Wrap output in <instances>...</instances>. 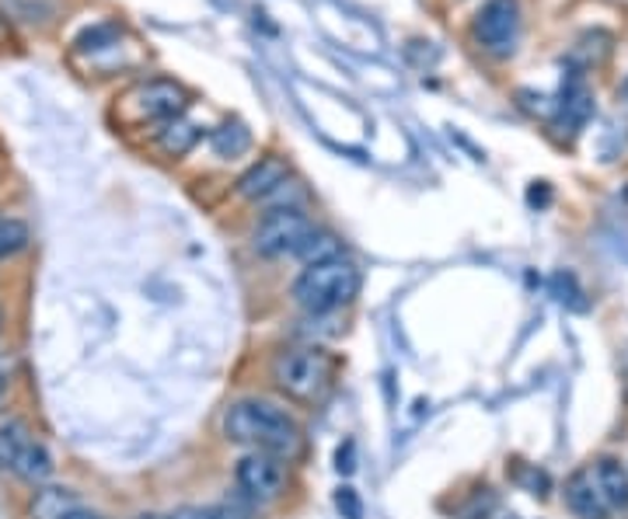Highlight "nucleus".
<instances>
[{
    "mask_svg": "<svg viewBox=\"0 0 628 519\" xmlns=\"http://www.w3.org/2000/svg\"><path fill=\"white\" fill-rule=\"evenodd\" d=\"M220 436L235 447L273 453L279 460H287V464L304 447V429L297 415L290 408H283L279 401L262 397V394L231 401L220 415Z\"/></svg>",
    "mask_w": 628,
    "mask_h": 519,
    "instance_id": "f257e3e1",
    "label": "nucleus"
},
{
    "mask_svg": "<svg viewBox=\"0 0 628 519\" xmlns=\"http://www.w3.org/2000/svg\"><path fill=\"white\" fill-rule=\"evenodd\" d=\"M359 286H364L359 265L346 255H339L318 265H304L300 276L290 282V300L304 314L326 318L342 311V307H350L359 297Z\"/></svg>",
    "mask_w": 628,
    "mask_h": 519,
    "instance_id": "f03ea898",
    "label": "nucleus"
},
{
    "mask_svg": "<svg viewBox=\"0 0 628 519\" xmlns=\"http://www.w3.org/2000/svg\"><path fill=\"white\" fill-rule=\"evenodd\" d=\"M335 373V359L321 345H287L270 362L273 388L290 401H318Z\"/></svg>",
    "mask_w": 628,
    "mask_h": 519,
    "instance_id": "7ed1b4c3",
    "label": "nucleus"
},
{
    "mask_svg": "<svg viewBox=\"0 0 628 519\" xmlns=\"http://www.w3.org/2000/svg\"><path fill=\"white\" fill-rule=\"evenodd\" d=\"M189 108L185 84L171 77H147L119 99V119L126 126H161Z\"/></svg>",
    "mask_w": 628,
    "mask_h": 519,
    "instance_id": "20e7f679",
    "label": "nucleus"
},
{
    "mask_svg": "<svg viewBox=\"0 0 628 519\" xmlns=\"http://www.w3.org/2000/svg\"><path fill=\"white\" fill-rule=\"evenodd\" d=\"M311 230H315V223L300 206H279L259 217L249 241L259 258L276 262V258L297 255V247L304 244V238H308Z\"/></svg>",
    "mask_w": 628,
    "mask_h": 519,
    "instance_id": "39448f33",
    "label": "nucleus"
},
{
    "mask_svg": "<svg viewBox=\"0 0 628 519\" xmlns=\"http://www.w3.org/2000/svg\"><path fill=\"white\" fill-rule=\"evenodd\" d=\"M287 482H290L287 460H279L273 453L249 450V453H241L235 464V488L244 503H252V506L279 503V498L287 495Z\"/></svg>",
    "mask_w": 628,
    "mask_h": 519,
    "instance_id": "423d86ee",
    "label": "nucleus"
},
{
    "mask_svg": "<svg viewBox=\"0 0 628 519\" xmlns=\"http://www.w3.org/2000/svg\"><path fill=\"white\" fill-rule=\"evenodd\" d=\"M471 38L492 60H506V56L517 53L521 0H486L471 18Z\"/></svg>",
    "mask_w": 628,
    "mask_h": 519,
    "instance_id": "0eeeda50",
    "label": "nucleus"
},
{
    "mask_svg": "<svg viewBox=\"0 0 628 519\" xmlns=\"http://www.w3.org/2000/svg\"><path fill=\"white\" fill-rule=\"evenodd\" d=\"M590 115H594V91L586 88V73L569 70L566 81H562L559 102L551 105V129H559L573 140L576 132L590 123Z\"/></svg>",
    "mask_w": 628,
    "mask_h": 519,
    "instance_id": "6e6552de",
    "label": "nucleus"
},
{
    "mask_svg": "<svg viewBox=\"0 0 628 519\" xmlns=\"http://www.w3.org/2000/svg\"><path fill=\"white\" fill-rule=\"evenodd\" d=\"M290 178V164L279 153H262L249 171H241V178L235 182V196L241 203H265L273 192Z\"/></svg>",
    "mask_w": 628,
    "mask_h": 519,
    "instance_id": "1a4fd4ad",
    "label": "nucleus"
},
{
    "mask_svg": "<svg viewBox=\"0 0 628 519\" xmlns=\"http://www.w3.org/2000/svg\"><path fill=\"white\" fill-rule=\"evenodd\" d=\"M562 503L576 519H612V506L604 503V495L594 482V471H576L569 474V482L562 488Z\"/></svg>",
    "mask_w": 628,
    "mask_h": 519,
    "instance_id": "9d476101",
    "label": "nucleus"
},
{
    "mask_svg": "<svg viewBox=\"0 0 628 519\" xmlns=\"http://www.w3.org/2000/svg\"><path fill=\"white\" fill-rule=\"evenodd\" d=\"M67 14V0H0V18L11 25L46 28Z\"/></svg>",
    "mask_w": 628,
    "mask_h": 519,
    "instance_id": "9b49d317",
    "label": "nucleus"
},
{
    "mask_svg": "<svg viewBox=\"0 0 628 519\" xmlns=\"http://www.w3.org/2000/svg\"><path fill=\"white\" fill-rule=\"evenodd\" d=\"M612 53H615V35L607 28H590V32H583L576 38V46L569 49L566 64H569V70H576V73H590V70L604 67Z\"/></svg>",
    "mask_w": 628,
    "mask_h": 519,
    "instance_id": "f8f14e48",
    "label": "nucleus"
},
{
    "mask_svg": "<svg viewBox=\"0 0 628 519\" xmlns=\"http://www.w3.org/2000/svg\"><path fill=\"white\" fill-rule=\"evenodd\" d=\"M594 482L604 495V503L612 506V512H628V468L618 457H612V453L597 457Z\"/></svg>",
    "mask_w": 628,
    "mask_h": 519,
    "instance_id": "ddd939ff",
    "label": "nucleus"
},
{
    "mask_svg": "<svg viewBox=\"0 0 628 519\" xmlns=\"http://www.w3.org/2000/svg\"><path fill=\"white\" fill-rule=\"evenodd\" d=\"M203 140V129L196 123H189L185 115H175V119H168L161 126H155V147L164 153V158H185L189 150Z\"/></svg>",
    "mask_w": 628,
    "mask_h": 519,
    "instance_id": "4468645a",
    "label": "nucleus"
},
{
    "mask_svg": "<svg viewBox=\"0 0 628 519\" xmlns=\"http://www.w3.org/2000/svg\"><path fill=\"white\" fill-rule=\"evenodd\" d=\"M53 453H49V447L43 443L39 436L35 439H28V443L22 447V453L14 457V464L8 468L14 477H22L25 485H46L49 477H53Z\"/></svg>",
    "mask_w": 628,
    "mask_h": 519,
    "instance_id": "2eb2a0df",
    "label": "nucleus"
},
{
    "mask_svg": "<svg viewBox=\"0 0 628 519\" xmlns=\"http://www.w3.org/2000/svg\"><path fill=\"white\" fill-rule=\"evenodd\" d=\"M209 150H214L217 161H238L252 150V129L241 119H227L214 132H209Z\"/></svg>",
    "mask_w": 628,
    "mask_h": 519,
    "instance_id": "dca6fc26",
    "label": "nucleus"
},
{
    "mask_svg": "<svg viewBox=\"0 0 628 519\" xmlns=\"http://www.w3.org/2000/svg\"><path fill=\"white\" fill-rule=\"evenodd\" d=\"M73 509H81V503L70 488H39L28 503V519H64Z\"/></svg>",
    "mask_w": 628,
    "mask_h": 519,
    "instance_id": "f3484780",
    "label": "nucleus"
},
{
    "mask_svg": "<svg viewBox=\"0 0 628 519\" xmlns=\"http://www.w3.org/2000/svg\"><path fill=\"white\" fill-rule=\"evenodd\" d=\"M342 255V241L339 234H332V230H321L315 227L308 238H304V244L297 247V255L304 265H318V262H329V258H339Z\"/></svg>",
    "mask_w": 628,
    "mask_h": 519,
    "instance_id": "a211bd4d",
    "label": "nucleus"
},
{
    "mask_svg": "<svg viewBox=\"0 0 628 519\" xmlns=\"http://www.w3.org/2000/svg\"><path fill=\"white\" fill-rule=\"evenodd\" d=\"M28 439H35V432H32V426L25 418H4V422H0V468L8 471Z\"/></svg>",
    "mask_w": 628,
    "mask_h": 519,
    "instance_id": "6ab92c4d",
    "label": "nucleus"
},
{
    "mask_svg": "<svg viewBox=\"0 0 628 519\" xmlns=\"http://www.w3.org/2000/svg\"><path fill=\"white\" fill-rule=\"evenodd\" d=\"M119 38H123V25L119 22H99V25H91V28H84L78 35L73 49L99 56V53H109V49H119Z\"/></svg>",
    "mask_w": 628,
    "mask_h": 519,
    "instance_id": "aec40b11",
    "label": "nucleus"
},
{
    "mask_svg": "<svg viewBox=\"0 0 628 519\" xmlns=\"http://www.w3.org/2000/svg\"><path fill=\"white\" fill-rule=\"evenodd\" d=\"M28 244H32V230H28L25 220L0 217V262L18 258L22 252H28Z\"/></svg>",
    "mask_w": 628,
    "mask_h": 519,
    "instance_id": "412c9836",
    "label": "nucleus"
},
{
    "mask_svg": "<svg viewBox=\"0 0 628 519\" xmlns=\"http://www.w3.org/2000/svg\"><path fill=\"white\" fill-rule=\"evenodd\" d=\"M335 509L342 512V519H364V506H359V495H356V488H350V485H342V488L335 492Z\"/></svg>",
    "mask_w": 628,
    "mask_h": 519,
    "instance_id": "4be33fe9",
    "label": "nucleus"
},
{
    "mask_svg": "<svg viewBox=\"0 0 628 519\" xmlns=\"http://www.w3.org/2000/svg\"><path fill=\"white\" fill-rule=\"evenodd\" d=\"M517 482H521L530 495H545V492H548V474L538 471V468H524V474L517 477Z\"/></svg>",
    "mask_w": 628,
    "mask_h": 519,
    "instance_id": "5701e85b",
    "label": "nucleus"
},
{
    "mask_svg": "<svg viewBox=\"0 0 628 519\" xmlns=\"http://www.w3.org/2000/svg\"><path fill=\"white\" fill-rule=\"evenodd\" d=\"M209 512H214V519H249V509H244V506L238 503V498H235V503H231V498H227V503L214 506Z\"/></svg>",
    "mask_w": 628,
    "mask_h": 519,
    "instance_id": "b1692460",
    "label": "nucleus"
},
{
    "mask_svg": "<svg viewBox=\"0 0 628 519\" xmlns=\"http://www.w3.org/2000/svg\"><path fill=\"white\" fill-rule=\"evenodd\" d=\"M353 450H356V447L350 443V439L335 450V468H339V474H353V468H356V464H353Z\"/></svg>",
    "mask_w": 628,
    "mask_h": 519,
    "instance_id": "393cba45",
    "label": "nucleus"
},
{
    "mask_svg": "<svg viewBox=\"0 0 628 519\" xmlns=\"http://www.w3.org/2000/svg\"><path fill=\"white\" fill-rule=\"evenodd\" d=\"M168 519H214V512H209L206 506H179Z\"/></svg>",
    "mask_w": 628,
    "mask_h": 519,
    "instance_id": "a878e982",
    "label": "nucleus"
},
{
    "mask_svg": "<svg viewBox=\"0 0 628 519\" xmlns=\"http://www.w3.org/2000/svg\"><path fill=\"white\" fill-rule=\"evenodd\" d=\"M548 199H551V192H548L545 182H535V188L527 192V203H530V206H548Z\"/></svg>",
    "mask_w": 628,
    "mask_h": 519,
    "instance_id": "bb28decb",
    "label": "nucleus"
},
{
    "mask_svg": "<svg viewBox=\"0 0 628 519\" xmlns=\"http://www.w3.org/2000/svg\"><path fill=\"white\" fill-rule=\"evenodd\" d=\"M64 519H105V516H99V512H88V509H73L70 516H64Z\"/></svg>",
    "mask_w": 628,
    "mask_h": 519,
    "instance_id": "cd10ccee",
    "label": "nucleus"
},
{
    "mask_svg": "<svg viewBox=\"0 0 628 519\" xmlns=\"http://www.w3.org/2000/svg\"><path fill=\"white\" fill-rule=\"evenodd\" d=\"M8 388H11V373H8V367H0V397L8 394Z\"/></svg>",
    "mask_w": 628,
    "mask_h": 519,
    "instance_id": "c85d7f7f",
    "label": "nucleus"
},
{
    "mask_svg": "<svg viewBox=\"0 0 628 519\" xmlns=\"http://www.w3.org/2000/svg\"><path fill=\"white\" fill-rule=\"evenodd\" d=\"M618 99L625 102V108H628V77H625V81L618 84Z\"/></svg>",
    "mask_w": 628,
    "mask_h": 519,
    "instance_id": "c756f323",
    "label": "nucleus"
},
{
    "mask_svg": "<svg viewBox=\"0 0 628 519\" xmlns=\"http://www.w3.org/2000/svg\"><path fill=\"white\" fill-rule=\"evenodd\" d=\"M137 519H168V516H161V512H140Z\"/></svg>",
    "mask_w": 628,
    "mask_h": 519,
    "instance_id": "7c9ffc66",
    "label": "nucleus"
},
{
    "mask_svg": "<svg viewBox=\"0 0 628 519\" xmlns=\"http://www.w3.org/2000/svg\"><path fill=\"white\" fill-rule=\"evenodd\" d=\"M0 321H4V314H0Z\"/></svg>",
    "mask_w": 628,
    "mask_h": 519,
    "instance_id": "2f4dec72",
    "label": "nucleus"
}]
</instances>
